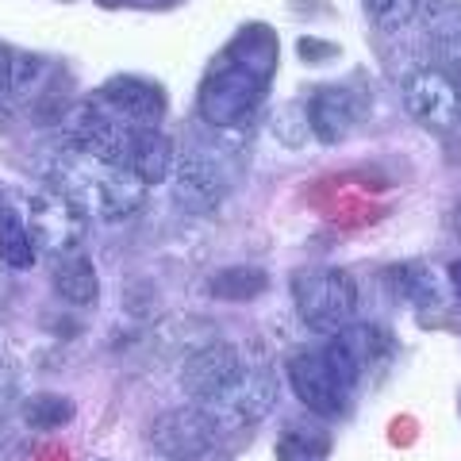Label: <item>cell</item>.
<instances>
[{
    "label": "cell",
    "instance_id": "obj_5",
    "mask_svg": "<svg viewBox=\"0 0 461 461\" xmlns=\"http://www.w3.org/2000/svg\"><path fill=\"white\" fill-rule=\"evenodd\" d=\"M288 384L300 396L308 411L315 415H339L346 403H350L354 384L342 377V369L335 366L327 346H300V350L288 357Z\"/></svg>",
    "mask_w": 461,
    "mask_h": 461
},
{
    "label": "cell",
    "instance_id": "obj_14",
    "mask_svg": "<svg viewBox=\"0 0 461 461\" xmlns=\"http://www.w3.org/2000/svg\"><path fill=\"white\" fill-rule=\"evenodd\" d=\"M173 162H177V147L162 127H135L131 147H127V169L147 185H162L173 177Z\"/></svg>",
    "mask_w": 461,
    "mask_h": 461
},
{
    "label": "cell",
    "instance_id": "obj_1",
    "mask_svg": "<svg viewBox=\"0 0 461 461\" xmlns=\"http://www.w3.org/2000/svg\"><path fill=\"white\" fill-rule=\"evenodd\" d=\"M273 74H277V32L269 23L239 27L196 89L200 120L215 131L242 123L266 96Z\"/></svg>",
    "mask_w": 461,
    "mask_h": 461
},
{
    "label": "cell",
    "instance_id": "obj_18",
    "mask_svg": "<svg viewBox=\"0 0 461 461\" xmlns=\"http://www.w3.org/2000/svg\"><path fill=\"white\" fill-rule=\"evenodd\" d=\"M35 239L27 230V220L16 208L0 212V262L8 269H32L35 266Z\"/></svg>",
    "mask_w": 461,
    "mask_h": 461
},
{
    "label": "cell",
    "instance_id": "obj_8",
    "mask_svg": "<svg viewBox=\"0 0 461 461\" xmlns=\"http://www.w3.org/2000/svg\"><path fill=\"white\" fill-rule=\"evenodd\" d=\"M223 430L215 427L212 415L200 403H185V408H169L150 423V446L169 461H196L204 457Z\"/></svg>",
    "mask_w": 461,
    "mask_h": 461
},
{
    "label": "cell",
    "instance_id": "obj_2",
    "mask_svg": "<svg viewBox=\"0 0 461 461\" xmlns=\"http://www.w3.org/2000/svg\"><path fill=\"white\" fill-rule=\"evenodd\" d=\"M50 189L62 193L89 220H104V223L131 220L142 208V200H147V185L131 169L96 162V158L81 150H66L50 162Z\"/></svg>",
    "mask_w": 461,
    "mask_h": 461
},
{
    "label": "cell",
    "instance_id": "obj_26",
    "mask_svg": "<svg viewBox=\"0 0 461 461\" xmlns=\"http://www.w3.org/2000/svg\"><path fill=\"white\" fill-rule=\"evenodd\" d=\"M16 384H20V377H16V369L12 366H5L0 362V411L12 403V396H16Z\"/></svg>",
    "mask_w": 461,
    "mask_h": 461
},
{
    "label": "cell",
    "instance_id": "obj_12",
    "mask_svg": "<svg viewBox=\"0 0 461 461\" xmlns=\"http://www.w3.org/2000/svg\"><path fill=\"white\" fill-rule=\"evenodd\" d=\"M304 112H308L312 139L335 147L369 115V96L362 93V85H323V89H315L308 96Z\"/></svg>",
    "mask_w": 461,
    "mask_h": 461
},
{
    "label": "cell",
    "instance_id": "obj_20",
    "mask_svg": "<svg viewBox=\"0 0 461 461\" xmlns=\"http://www.w3.org/2000/svg\"><path fill=\"white\" fill-rule=\"evenodd\" d=\"M20 415L32 430H58L74 420V400H66L58 393H35V396L23 400Z\"/></svg>",
    "mask_w": 461,
    "mask_h": 461
},
{
    "label": "cell",
    "instance_id": "obj_13",
    "mask_svg": "<svg viewBox=\"0 0 461 461\" xmlns=\"http://www.w3.org/2000/svg\"><path fill=\"white\" fill-rule=\"evenodd\" d=\"M93 100H100L108 112H115L123 123H131V127H158L162 115H166L162 85L150 81V77H135V74L108 77L93 93Z\"/></svg>",
    "mask_w": 461,
    "mask_h": 461
},
{
    "label": "cell",
    "instance_id": "obj_3",
    "mask_svg": "<svg viewBox=\"0 0 461 461\" xmlns=\"http://www.w3.org/2000/svg\"><path fill=\"white\" fill-rule=\"evenodd\" d=\"M296 312L315 335H339L354 323L357 285L339 266H308L293 277Z\"/></svg>",
    "mask_w": 461,
    "mask_h": 461
},
{
    "label": "cell",
    "instance_id": "obj_9",
    "mask_svg": "<svg viewBox=\"0 0 461 461\" xmlns=\"http://www.w3.org/2000/svg\"><path fill=\"white\" fill-rule=\"evenodd\" d=\"M27 230L35 239V250L50 254V258H62V254H74L81 242H85V215L81 208H74L62 193H39L27 200Z\"/></svg>",
    "mask_w": 461,
    "mask_h": 461
},
{
    "label": "cell",
    "instance_id": "obj_21",
    "mask_svg": "<svg viewBox=\"0 0 461 461\" xmlns=\"http://www.w3.org/2000/svg\"><path fill=\"white\" fill-rule=\"evenodd\" d=\"M50 74V62L42 54H27V50H16L12 54V74H8V89L16 93L20 100H32L47 89V77Z\"/></svg>",
    "mask_w": 461,
    "mask_h": 461
},
{
    "label": "cell",
    "instance_id": "obj_32",
    "mask_svg": "<svg viewBox=\"0 0 461 461\" xmlns=\"http://www.w3.org/2000/svg\"><path fill=\"white\" fill-rule=\"evenodd\" d=\"M0 288H5V281H0Z\"/></svg>",
    "mask_w": 461,
    "mask_h": 461
},
{
    "label": "cell",
    "instance_id": "obj_15",
    "mask_svg": "<svg viewBox=\"0 0 461 461\" xmlns=\"http://www.w3.org/2000/svg\"><path fill=\"white\" fill-rule=\"evenodd\" d=\"M384 285L393 288V296L411 308H438L446 300V281L435 266L427 262H400L384 269Z\"/></svg>",
    "mask_w": 461,
    "mask_h": 461
},
{
    "label": "cell",
    "instance_id": "obj_4",
    "mask_svg": "<svg viewBox=\"0 0 461 461\" xmlns=\"http://www.w3.org/2000/svg\"><path fill=\"white\" fill-rule=\"evenodd\" d=\"M230 158L220 154L215 147H185L177 154V162H173V196H177V204L185 212H196V215H208L215 212L227 200L230 193V181H235V173H230Z\"/></svg>",
    "mask_w": 461,
    "mask_h": 461
},
{
    "label": "cell",
    "instance_id": "obj_27",
    "mask_svg": "<svg viewBox=\"0 0 461 461\" xmlns=\"http://www.w3.org/2000/svg\"><path fill=\"white\" fill-rule=\"evenodd\" d=\"M8 74H12V54H8L5 47H0V89L8 85Z\"/></svg>",
    "mask_w": 461,
    "mask_h": 461
},
{
    "label": "cell",
    "instance_id": "obj_19",
    "mask_svg": "<svg viewBox=\"0 0 461 461\" xmlns=\"http://www.w3.org/2000/svg\"><path fill=\"white\" fill-rule=\"evenodd\" d=\"M420 23L435 47L461 42V0H420Z\"/></svg>",
    "mask_w": 461,
    "mask_h": 461
},
{
    "label": "cell",
    "instance_id": "obj_25",
    "mask_svg": "<svg viewBox=\"0 0 461 461\" xmlns=\"http://www.w3.org/2000/svg\"><path fill=\"white\" fill-rule=\"evenodd\" d=\"M300 58L304 62H330V58H339V47L335 42H320V39H300Z\"/></svg>",
    "mask_w": 461,
    "mask_h": 461
},
{
    "label": "cell",
    "instance_id": "obj_23",
    "mask_svg": "<svg viewBox=\"0 0 461 461\" xmlns=\"http://www.w3.org/2000/svg\"><path fill=\"white\" fill-rule=\"evenodd\" d=\"M269 127H273V139H277L281 147H293V150H300V147H304V142L312 139L304 104H281L277 112H273Z\"/></svg>",
    "mask_w": 461,
    "mask_h": 461
},
{
    "label": "cell",
    "instance_id": "obj_6",
    "mask_svg": "<svg viewBox=\"0 0 461 461\" xmlns=\"http://www.w3.org/2000/svg\"><path fill=\"white\" fill-rule=\"evenodd\" d=\"M273 403H277V377H273V369L269 366H247L242 377L230 384L227 393L200 403V408H204L215 420V427L227 435V430H242V427L262 423L273 411Z\"/></svg>",
    "mask_w": 461,
    "mask_h": 461
},
{
    "label": "cell",
    "instance_id": "obj_16",
    "mask_svg": "<svg viewBox=\"0 0 461 461\" xmlns=\"http://www.w3.org/2000/svg\"><path fill=\"white\" fill-rule=\"evenodd\" d=\"M50 285H54V293L66 300V304H74V308H89L96 304V296H100V281H96V269L93 262L85 254H62V258H54V266H50Z\"/></svg>",
    "mask_w": 461,
    "mask_h": 461
},
{
    "label": "cell",
    "instance_id": "obj_28",
    "mask_svg": "<svg viewBox=\"0 0 461 461\" xmlns=\"http://www.w3.org/2000/svg\"><path fill=\"white\" fill-rule=\"evenodd\" d=\"M450 285H454V293L461 296V262H454V266H450Z\"/></svg>",
    "mask_w": 461,
    "mask_h": 461
},
{
    "label": "cell",
    "instance_id": "obj_11",
    "mask_svg": "<svg viewBox=\"0 0 461 461\" xmlns=\"http://www.w3.org/2000/svg\"><path fill=\"white\" fill-rule=\"evenodd\" d=\"M242 369H247V362H242L239 346L215 339V342H204V346H196V350H189V357H185V366H181V388L193 403H208L220 393H227V388L242 377Z\"/></svg>",
    "mask_w": 461,
    "mask_h": 461
},
{
    "label": "cell",
    "instance_id": "obj_30",
    "mask_svg": "<svg viewBox=\"0 0 461 461\" xmlns=\"http://www.w3.org/2000/svg\"><path fill=\"white\" fill-rule=\"evenodd\" d=\"M0 123H5V104H0Z\"/></svg>",
    "mask_w": 461,
    "mask_h": 461
},
{
    "label": "cell",
    "instance_id": "obj_24",
    "mask_svg": "<svg viewBox=\"0 0 461 461\" xmlns=\"http://www.w3.org/2000/svg\"><path fill=\"white\" fill-rule=\"evenodd\" d=\"M323 454H327V446L304 442L300 435H285L281 446H277V457H281V461H320Z\"/></svg>",
    "mask_w": 461,
    "mask_h": 461
},
{
    "label": "cell",
    "instance_id": "obj_22",
    "mask_svg": "<svg viewBox=\"0 0 461 461\" xmlns=\"http://www.w3.org/2000/svg\"><path fill=\"white\" fill-rule=\"evenodd\" d=\"M373 27H381L384 35L408 32L411 23H420V0H362Z\"/></svg>",
    "mask_w": 461,
    "mask_h": 461
},
{
    "label": "cell",
    "instance_id": "obj_31",
    "mask_svg": "<svg viewBox=\"0 0 461 461\" xmlns=\"http://www.w3.org/2000/svg\"><path fill=\"white\" fill-rule=\"evenodd\" d=\"M0 212H5V200H0Z\"/></svg>",
    "mask_w": 461,
    "mask_h": 461
},
{
    "label": "cell",
    "instance_id": "obj_29",
    "mask_svg": "<svg viewBox=\"0 0 461 461\" xmlns=\"http://www.w3.org/2000/svg\"><path fill=\"white\" fill-rule=\"evenodd\" d=\"M135 5H147V8H166V5H173V0H135Z\"/></svg>",
    "mask_w": 461,
    "mask_h": 461
},
{
    "label": "cell",
    "instance_id": "obj_7",
    "mask_svg": "<svg viewBox=\"0 0 461 461\" xmlns=\"http://www.w3.org/2000/svg\"><path fill=\"white\" fill-rule=\"evenodd\" d=\"M69 142L74 150L96 158V162H112L127 169V147H131V123H123L115 112H108L100 100H81L69 108Z\"/></svg>",
    "mask_w": 461,
    "mask_h": 461
},
{
    "label": "cell",
    "instance_id": "obj_17",
    "mask_svg": "<svg viewBox=\"0 0 461 461\" xmlns=\"http://www.w3.org/2000/svg\"><path fill=\"white\" fill-rule=\"evenodd\" d=\"M269 288V273L254 262H242V266H227L220 273L208 277V293L215 300H230V304H242V300H254Z\"/></svg>",
    "mask_w": 461,
    "mask_h": 461
},
{
    "label": "cell",
    "instance_id": "obj_10",
    "mask_svg": "<svg viewBox=\"0 0 461 461\" xmlns=\"http://www.w3.org/2000/svg\"><path fill=\"white\" fill-rule=\"evenodd\" d=\"M400 96L411 120H420L423 127L435 131H450L461 123V96L454 89V81L442 74L438 66H420L411 74H403Z\"/></svg>",
    "mask_w": 461,
    "mask_h": 461
}]
</instances>
